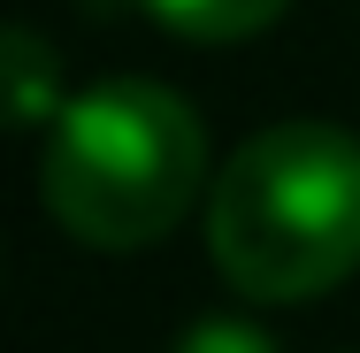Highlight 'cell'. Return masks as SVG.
Instances as JSON below:
<instances>
[{
  "instance_id": "cell-1",
  "label": "cell",
  "mask_w": 360,
  "mask_h": 353,
  "mask_svg": "<svg viewBox=\"0 0 360 353\" xmlns=\"http://www.w3.org/2000/svg\"><path fill=\"white\" fill-rule=\"evenodd\" d=\"M207 254L230 292L291 307L360 269V139L338 123H269L207 185Z\"/></svg>"
},
{
  "instance_id": "cell-2",
  "label": "cell",
  "mask_w": 360,
  "mask_h": 353,
  "mask_svg": "<svg viewBox=\"0 0 360 353\" xmlns=\"http://www.w3.org/2000/svg\"><path fill=\"white\" fill-rule=\"evenodd\" d=\"M46 215L92 254L169 238L207 192V131L184 92L153 77H100L70 92L39 154Z\"/></svg>"
},
{
  "instance_id": "cell-3",
  "label": "cell",
  "mask_w": 360,
  "mask_h": 353,
  "mask_svg": "<svg viewBox=\"0 0 360 353\" xmlns=\"http://www.w3.org/2000/svg\"><path fill=\"white\" fill-rule=\"evenodd\" d=\"M62 108H70V85H62L54 39L31 23H0V131H54Z\"/></svg>"
},
{
  "instance_id": "cell-4",
  "label": "cell",
  "mask_w": 360,
  "mask_h": 353,
  "mask_svg": "<svg viewBox=\"0 0 360 353\" xmlns=\"http://www.w3.org/2000/svg\"><path fill=\"white\" fill-rule=\"evenodd\" d=\"M153 23H169L176 39H200V47H230V39H253L284 16L291 0H146Z\"/></svg>"
},
{
  "instance_id": "cell-5",
  "label": "cell",
  "mask_w": 360,
  "mask_h": 353,
  "mask_svg": "<svg viewBox=\"0 0 360 353\" xmlns=\"http://www.w3.org/2000/svg\"><path fill=\"white\" fill-rule=\"evenodd\" d=\"M169 353H276V338H269L261 323H245V315H207V323H192Z\"/></svg>"
}]
</instances>
